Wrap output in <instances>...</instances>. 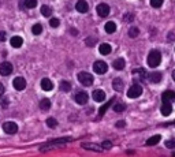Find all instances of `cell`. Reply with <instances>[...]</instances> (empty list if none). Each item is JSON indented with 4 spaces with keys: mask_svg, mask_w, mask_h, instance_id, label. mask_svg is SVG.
Here are the masks:
<instances>
[{
    "mask_svg": "<svg viewBox=\"0 0 175 157\" xmlns=\"http://www.w3.org/2000/svg\"><path fill=\"white\" fill-rule=\"evenodd\" d=\"M3 130L7 134H15L18 131V126L14 122H5V123H3Z\"/></svg>",
    "mask_w": 175,
    "mask_h": 157,
    "instance_id": "cell-6",
    "label": "cell"
},
{
    "mask_svg": "<svg viewBox=\"0 0 175 157\" xmlns=\"http://www.w3.org/2000/svg\"><path fill=\"white\" fill-rule=\"evenodd\" d=\"M96 10H97V14H98V17H101V18H105V17H108V15H109V11H111V8H109V6H108V4H105V3H101V4H98V6L96 7Z\"/></svg>",
    "mask_w": 175,
    "mask_h": 157,
    "instance_id": "cell-5",
    "label": "cell"
},
{
    "mask_svg": "<svg viewBox=\"0 0 175 157\" xmlns=\"http://www.w3.org/2000/svg\"><path fill=\"white\" fill-rule=\"evenodd\" d=\"M2 105H3L4 108L7 107V105H8V100H7V99H3V100H2Z\"/></svg>",
    "mask_w": 175,
    "mask_h": 157,
    "instance_id": "cell-39",
    "label": "cell"
},
{
    "mask_svg": "<svg viewBox=\"0 0 175 157\" xmlns=\"http://www.w3.org/2000/svg\"><path fill=\"white\" fill-rule=\"evenodd\" d=\"M141 93H142V86L138 85V83H136V85H133L127 90V97H130V99H137V97L141 96Z\"/></svg>",
    "mask_w": 175,
    "mask_h": 157,
    "instance_id": "cell-3",
    "label": "cell"
},
{
    "mask_svg": "<svg viewBox=\"0 0 175 157\" xmlns=\"http://www.w3.org/2000/svg\"><path fill=\"white\" fill-rule=\"evenodd\" d=\"M12 85L16 90H23V89L26 88V81H25V78H22V77H16L15 79L12 81Z\"/></svg>",
    "mask_w": 175,
    "mask_h": 157,
    "instance_id": "cell-7",
    "label": "cell"
},
{
    "mask_svg": "<svg viewBox=\"0 0 175 157\" xmlns=\"http://www.w3.org/2000/svg\"><path fill=\"white\" fill-rule=\"evenodd\" d=\"M112 86H114V90L122 92V89H123V81L120 79V78H115L114 82H112Z\"/></svg>",
    "mask_w": 175,
    "mask_h": 157,
    "instance_id": "cell-18",
    "label": "cell"
},
{
    "mask_svg": "<svg viewBox=\"0 0 175 157\" xmlns=\"http://www.w3.org/2000/svg\"><path fill=\"white\" fill-rule=\"evenodd\" d=\"M134 74H139L138 77L141 78V79H145V78H146V71H145L144 68H138V70H134Z\"/></svg>",
    "mask_w": 175,
    "mask_h": 157,
    "instance_id": "cell-31",
    "label": "cell"
},
{
    "mask_svg": "<svg viewBox=\"0 0 175 157\" xmlns=\"http://www.w3.org/2000/svg\"><path fill=\"white\" fill-rule=\"evenodd\" d=\"M166 148L174 149V148H175V139H168V141H166Z\"/></svg>",
    "mask_w": 175,
    "mask_h": 157,
    "instance_id": "cell-36",
    "label": "cell"
},
{
    "mask_svg": "<svg viewBox=\"0 0 175 157\" xmlns=\"http://www.w3.org/2000/svg\"><path fill=\"white\" fill-rule=\"evenodd\" d=\"M96 42H97V40H96L94 37H88L86 38V45H89V47H93Z\"/></svg>",
    "mask_w": 175,
    "mask_h": 157,
    "instance_id": "cell-35",
    "label": "cell"
},
{
    "mask_svg": "<svg viewBox=\"0 0 175 157\" xmlns=\"http://www.w3.org/2000/svg\"><path fill=\"white\" fill-rule=\"evenodd\" d=\"M160 112H161V115H163V116H168V115H171V112H172L171 102H163Z\"/></svg>",
    "mask_w": 175,
    "mask_h": 157,
    "instance_id": "cell-14",
    "label": "cell"
},
{
    "mask_svg": "<svg viewBox=\"0 0 175 157\" xmlns=\"http://www.w3.org/2000/svg\"><path fill=\"white\" fill-rule=\"evenodd\" d=\"M60 90L62 92H70L71 90V83L67 81H62L60 82Z\"/></svg>",
    "mask_w": 175,
    "mask_h": 157,
    "instance_id": "cell-25",
    "label": "cell"
},
{
    "mask_svg": "<svg viewBox=\"0 0 175 157\" xmlns=\"http://www.w3.org/2000/svg\"><path fill=\"white\" fill-rule=\"evenodd\" d=\"M161 100H163V102H172V101H175V92L166 90L163 94H161Z\"/></svg>",
    "mask_w": 175,
    "mask_h": 157,
    "instance_id": "cell-10",
    "label": "cell"
},
{
    "mask_svg": "<svg viewBox=\"0 0 175 157\" xmlns=\"http://www.w3.org/2000/svg\"><path fill=\"white\" fill-rule=\"evenodd\" d=\"M41 88H43V90L49 92V90H52V89H53V83H52L48 78H44V79L41 81Z\"/></svg>",
    "mask_w": 175,
    "mask_h": 157,
    "instance_id": "cell-17",
    "label": "cell"
},
{
    "mask_svg": "<svg viewBox=\"0 0 175 157\" xmlns=\"http://www.w3.org/2000/svg\"><path fill=\"white\" fill-rule=\"evenodd\" d=\"M163 2L164 0H150V6H152L153 8H160V7L163 6Z\"/></svg>",
    "mask_w": 175,
    "mask_h": 157,
    "instance_id": "cell-30",
    "label": "cell"
},
{
    "mask_svg": "<svg viewBox=\"0 0 175 157\" xmlns=\"http://www.w3.org/2000/svg\"><path fill=\"white\" fill-rule=\"evenodd\" d=\"M101 146H103L104 150H105V149H111L112 148V143L109 142V141H104V142L101 143Z\"/></svg>",
    "mask_w": 175,
    "mask_h": 157,
    "instance_id": "cell-37",
    "label": "cell"
},
{
    "mask_svg": "<svg viewBox=\"0 0 175 157\" xmlns=\"http://www.w3.org/2000/svg\"><path fill=\"white\" fill-rule=\"evenodd\" d=\"M161 139V137L160 135H153V137H150L149 139L146 141V145L148 146H152V145H157L159 143V141Z\"/></svg>",
    "mask_w": 175,
    "mask_h": 157,
    "instance_id": "cell-22",
    "label": "cell"
},
{
    "mask_svg": "<svg viewBox=\"0 0 175 157\" xmlns=\"http://www.w3.org/2000/svg\"><path fill=\"white\" fill-rule=\"evenodd\" d=\"M12 72V64L8 62H3L0 64V74L2 75H10Z\"/></svg>",
    "mask_w": 175,
    "mask_h": 157,
    "instance_id": "cell-8",
    "label": "cell"
},
{
    "mask_svg": "<svg viewBox=\"0 0 175 157\" xmlns=\"http://www.w3.org/2000/svg\"><path fill=\"white\" fill-rule=\"evenodd\" d=\"M75 10H77L78 12H81V14H85V12H88V10H89L88 2H85V0H79V2H77Z\"/></svg>",
    "mask_w": 175,
    "mask_h": 157,
    "instance_id": "cell-9",
    "label": "cell"
},
{
    "mask_svg": "<svg viewBox=\"0 0 175 157\" xmlns=\"http://www.w3.org/2000/svg\"><path fill=\"white\" fill-rule=\"evenodd\" d=\"M74 99H75V101L78 102V104L84 105L88 102V93H85V92H78V93L74 96Z\"/></svg>",
    "mask_w": 175,
    "mask_h": 157,
    "instance_id": "cell-11",
    "label": "cell"
},
{
    "mask_svg": "<svg viewBox=\"0 0 175 157\" xmlns=\"http://www.w3.org/2000/svg\"><path fill=\"white\" fill-rule=\"evenodd\" d=\"M174 157H175V153H174Z\"/></svg>",
    "mask_w": 175,
    "mask_h": 157,
    "instance_id": "cell-44",
    "label": "cell"
},
{
    "mask_svg": "<svg viewBox=\"0 0 175 157\" xmlns=\"http://www.w3.org/2000/svg\"><path fill=\"white\" fill-rule=\"evenodd\" d=\"M71 33H73V34H78V32H77L75 29H71Z\"/></svg>",
    "mask_w": 175,
    "mask_h": 157,
    "instance_id": "cell-42",
    "label": "cell"
},
{
    "mask_svg": "<svg viewBox=\"0 0 175 157\" xmlns=\"http://www.w3.org/2000/svg\"><path fill=\"white\" fill-rule=\"evenodd\" d=\"M46 126H48V127H56L57 126V120L55 118H48V119H46Z\"/></svg>",
    "mask_w": 175,
    "mask_h": 157,
    "instance_id": "cell-32",
    "label": "cell"
},
{
    "mask_svg": "<svg viewBox=\"0 0 175 157\" xmlns=\"http://www.w3.org/2000/svg\"><path fill=\"white\" fill-rule=\"evenodd\" d=\"M10 42H11V47L12 48H21L22 44H23V40H22V37H19V36H14L10 40Z\"/></svg>",
    "mask_w": 175,
    "mask_h": 157,
    "instance_id": "cell-15",
    "label": "cell"
},
{
    "mask_svg": "<svg viewBox=\"0 0 175 157\" xmlns=\"http://www.w3.org/2000/svg\"><path fill=\"white\" fill-rule=\"evenodd\" d=\"M112 102H114V99H111V100H109L108 102H105V104H104L103 107L100 108V111H98V116H103L104 113H105V111L108 109L109 107H111V104H112Z\"/></svg>",
    "mask_w": 175,
    "mask_h": 157,
    "instance_id": "cell-24",
    "label": "cell"
},
{
    "mask_svg": "<svg viewBox=\"0 0 175 157\" xmlns=\"http://www.w3.org/2000/svg\"><path fill=\"white\" fill-rule=\"evenodd\" d=\"M37 6V0H25V7L26 8H34Z\"/></svg>",
    "mask_w": 175,
    "mask_h": 157,
    "instance_id": "cell-28",
    "label": "cell"
},
{
    "mask_svg": "<svg viewBox=\"0 0 175 157\" xmlns=\"http://www.w3.org/2000/svg\"><path fill=\"white\" fill-rule=\"evenodd\" d=\"M5 40V32H0V41H4Z\"/></svg>",
    "mask_w": 175,
    "mask_h": 157,
    "instance_id": "cell-38",
    "label": "cell"
},
{
    "mask_svg": "<svg viewBox=\"0 0 175 157\" xmlns=\"http://www.w3.org/2000/svg\"><path fill=\"white\" fill-rule=\"evenodd\" d=\"M98 49H100L101 55H109L111 51H112V48H111V45H109V44H101L100 47H98Z\"/></svg>",
    "mask_w": 175,
    "mask_h": 157,
    "instance_id": "cell-19",
    "label": "cell"
},
{
    "mask_svg": "<svg viewBox=\"0 0 175 157\" xmlns=\"http://www.w3.org/2000/svg\"><path fill=\"white\" fill-rule=\"evenodd\" d=\"M3 93H4V86L0 83V96H3Z\"/></svg>",
    "mask_w": 175,
    "mask_h": 157,
    "instance_id": "cell-40",
    "label": "cell"
},
{
    "mask_svg": "<svg viewBox=\"0 0 175 157\" xmlns=\"http://www.w3.org/2000/svg\"><path fill=\"white\" fill-rule=\"evenodd\" d=\"M78 81L84 86H90L93 83V75L89 74V72H86V71H81L78 74Z\"/></svg>",
    "mask_w": 175,
    "mask_h": 157,
    "instance_id": "cell-2",
    "label": "cell"
},
{
    "mask_svg": "<svg viewBox=\"0 0 175 157\" xmlns=\"http://www.w3.org/2000/svg\"><path fill=\"white\" fill-rule=\"evenodd\" d=\"M40 108L43 111H48L49 108H51V101H49L48 99H43L40 101Z\"/></svg>",
    "mask_w": 175,
    "mask_h": 157,
    "instance_id": "cell-23",
    "label": "cell"
},
{
    "mask_svg": "<svg viewBox=\"0 0 175 157\" xmlns=\"http://www.w3.org/2000/svg\"><path fill=\"white\" fill-rule=\"evenodd\" d=\"M114 111L115 112H123V111H125V104H115Z\"/></svg>",
    "mask_w": 175,
    "mask_h": 157,
    "instance_id": "cell-34",
    "label": "cell"
},
{
    "mask_svg": "<svg viewBox=\"0 0 175 157\" xmlns=\"http://www.w3.org/2000/svg\"><path fill=\"white\" fill-rule=\"evenodd\" d=\"M32 32H33V34H36V36H38V34H41V33H43V26H41L40 23H36V25H33Z\"/></svg>",
    "mask_w": 175,
    "mask_h": 157,
    "instance_id": "cell-26",
    "label": "cell"
},
{
    "mask_svg": "<svg viewBox=\"0 0 175 157\" xmlns=\"http://www.w3.org/2000/svg\"><path fill=\"white\" fill-rule=\"evenodd\" d=\"M104 29H105V32L108 34H112V33H115V30H116V25H115L114 22H107L105 26H104Z\"/></svg>",
    "mask_w": 175,
    "mask_h": 157,
    "instance_id": "cell-20",
    "label": "cell"
},
{
    "mask_svg": "<svg viewBox=\"0 0 175 157\" xmlns=\"http://www.w3.org/2000/svg\"><path fill=\"white\" fill-rule=\"evenodd\" d=\"M93 70H94V72H97V74H104V72H107V70H108V64L103 60H97L93 64Z\"/></svg>",
    "mask_w": 175,
    "mask_h": 157,
    "instance_id": "cell-4",
    "label": "cell"
},
{
    "mask_svg": "<svg viewBox=\"0 0 175 157\" xmlns=\"http://www.w3.org/2000/svg\"><path fill=\"white\" fill-rule=\"evenodd\" d=\"M82 148L88 149V150H93V152H103L104 148L101 145H96V143H82Z\"/></svg>",
    "mask_w": 175,
    "mask_h": 157,
    "instance_id": "cell-13",
    "label": "cell"
},
{
    "mask_svg": "<svg viewBox=\"0 0 175 157\" xmlns=\"http://www.w3.org/2000/svg\"><path fill=\"white\" fill-rule=\"evenodd\" d=\"M172 79L175 81V70H174V71H172Z\"/></svg>",
    "mask_w": 175,
    "mask_h": 157,
    "instance_id": "cell-43",
    "label": "cell"
},
{
    "mask_svg": "<svg viewBox=\"0 0 175 157\" xmlns=\"http://www.w3.org/2000/svg\"><path fill=\"white\" fill-rule=\"evenodd\" d=\"M125 126V122H118L116 123V127H123Z\"/></svg>",
    "mask_w": 175,
    "mask_h": 157,
    "instance_id": "cell-41",
    "label": "cell"
},
{
    "mask_svg": "<svg viewBox=\"0 0 175 157\" xmlns=\"http://www.w3.org/2000/svg\"><path fill=\"white\" fill-rule=\"evenodd\" d=\"M112 66H114V68L115 70H123L125 68V66H126V63H125V59H122V58H118V59H115L114 60V63H112Z\"/></svg>",
    "mask_w": 175,
    "mask_h": 157,
    "instance_id": "cell-16",
    "label": "cell"
},
{
    "mask_svg": "<svg viewBox=\"0 0 175 157\" xmlns=\"http://www.w3.org/2000/svg\"><path fill=\"white\" fill-rule=\"evenodd\" d=\"M138 34H139V30L137 28H130V29H129V37H131V38H136Z\"/></svg>",
    "mask_w": 175,
    "mask_h": 157,
    "instance_id": "cell-29",
    "label": "cell"
},
{
    "mask_svg": "<svg viewBox=\"0 0 175 157\" xmlns=\"http://www.w3.org/2000/svg\"><path fill=\"white\" fill-rule=\"evenodd\" d=\"M41 14H43L44 17H51V14H52L51 7H48V6H43V7H41Z\"/></svg>",
    "mask_w": 175,
    "mask_h": 157,
    "instance_id": "cell-27",
    "label": "cell"
},
{
    "mask_svg": "<svg viewBox=\"0 0 175 157\" xmlns=\"http://www.w3.org/2000/svg\"><path fill=\"white\" fill-rule=\"evenodd\" d=\"M92 97H93V100H94V101L103 102L104 100H105V93H104L103 90H100V89H97V90H94L92 93Z\"/></svg>",
    "mask_w": 175,
    "mask_h": 157,
    "instance_id": "cell-12",
    "label": "cell"
},
{
    "mask_svg": "<svg viewBox=\"0 0 175 157\" xmlns=\"http://www.w3.org/2000/svg\"><path fill=\"white\" fill-rule=\"evenodd\" d=\"M161 62V53L159 51H150L149 55H148V66L155 68L160 64Z\"/></svg>",
    "mask_w": 175,
    "mask_h": 157,
    "instance_id": "cell-1",
    "label": "cell"
},
{
    "mask_svg": "<svg viewBox=\"0 0 175 157\" xmlns=\"http://www.w3.org/2000/svg\"><path fill=\"white\" fill-rule=\"evenodd\" d=\"M149 81L153 83H159L161 81V74L160 72H152V74H149Z\"/></svg>",
    "mask_w": 175,
    "mask_h": 157,
    "instance_id": "cell-21",
    "label": "cell"
},
{
    "mask_svg": "<svg viewBox=\"0 0 175 157\" xmlns=\"http://www.w3.org/2000/svg\"><path fill=\"white\" fill-rule=\"evenodd\" d=\"M49 25H51V28H57L60 25V21L57 18H51L49 19Z\"/></svg>",
    "mask_w": 175,
    "mask_h": 157,
    "instance_id": "cell-33",
    "label": "cell"
}]
</instances>
